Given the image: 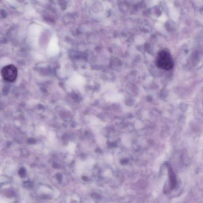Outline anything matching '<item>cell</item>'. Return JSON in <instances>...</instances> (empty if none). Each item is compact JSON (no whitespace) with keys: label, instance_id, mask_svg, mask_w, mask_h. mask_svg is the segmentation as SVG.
I'll list each match as a JSON object with an SVG mask.
<instances>
[{"label":"cell","instance_id":"obj_3","mask_svg":"<svg viewBox=\"0 0 203 203\" xmlns=\"http://www.w3.org/2000/svg\"><path fill=\"white\" fill-rule=\"evenodd\" d=\"M167 169H168L170 187L171 189H174L177 187V185L176 177L173 169L169 165H167Z\"/></svg>","mask_w":203,"mask_h":203},{"label":"cell","instance_id":"obj_1","mask_svg":"<svg viewBox=\"0 0 203 203\" xmlns=\"http://www.w3.org/2000/svg\"><path fill=\"white\" fill-rule=\"evenodd\" d=\"M156 64L158 68L166 70L172 69L174 67V61L169 52L163 50L158 54Z\"/></svg>","mask_w":203,"mask_h":203},{"label":"cell","instance_id":"obj_6","mask_svg":"<svg viewBox=\"0 0 203 203\" xmlns=\"http://www.w3.org/2000/svg\"><path fill=\"white\" fill-rule=\"evenodd\" d=\"M56 178L59 183H61L62 182V175L58 173V174L56 175Z\"/></svg>","mask_w":203,"mask_h":203},{"label":"cell","instance_id":"obj_7","mask_svg":"<svg viewBox=\"0 0 203 203\" xmlns=\"http://www.w3.org/2000/svg\"><path fill=\"white\" fill-rule=\"evenodd\" d=\"M92 197L94 199H99L101 198V196L99 194L97 193H93L92 194Z\"/></svg>","mask_w":203,"mask_h":203},{"label":"cell","instance_id":"obj_4","mask_svg":"<svg viewBox=\"0 0 203 203\" xmlns=\"http://www.w3.org/2000/svg\"><path fill=\"white\" fill-rule=\"evenodd\" d=\"M23 186L24 187L27 188H31L33 187V183L31 181H26L23 183Z\"/></svg>","mask_w":203,"mask_h":203},{"label":"cell","instance_id":"obj_2","mask_svg":"<svg viewBox=\"0 0 203 203\" xmlns=\"http://www.w3.org/2000/svg\"><path fill=\"white\" fill-rule=\"evenodd\" d=\"M1 74L5 81L8 82H13L17 79V68L13 65H8L2 68Z\"/></svg>","mask_w":203,"mask_h":203},{"label":"cell","instance_id":"obj_8","mask_svg":"<svg viewBox=\"0 0 203 203\" xmlns=\"http://www.w3.org/2000/svg\"><path fill=\"white\" fill-rule=\"evenodd\" d=\"M82 179L85 181H88V178L86 176L83 177Z\"/></svg>","mask_w":203,"mask_h":203},{"label":"cell","instance_id":"obj_5","mask_svg":"<svg viewBox=\"0 0 203 203\" xmlns=\"http://www.w3.org/2000/svg\"><path fill=\"white\" fill-rule=\"evenodd\" d=\"M19 175L20 176V177H24L26 176V170L25 169L23 168H21L20 169V170L18 172Z\"/></svg>","mask_w":203,"mask_h":203}]
</instances>
